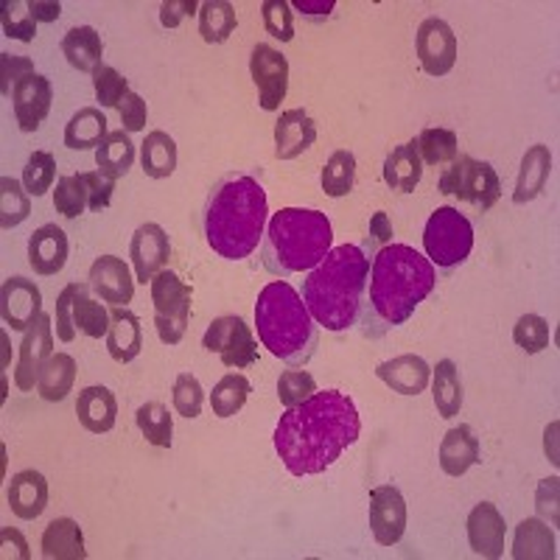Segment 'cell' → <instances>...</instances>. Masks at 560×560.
<instances>
[{
  "mask_svg": "<svg viewBox=\"0 0 560 560\" xmlns=\"http://www.w3.org/2000/svg\"><path fill=\"white\" fill-rule=\"evenodd\" d=\"M362 434V420L353 398L339 389L314 393L298 407L280 415L275 427V452L294 477L328 471L345 448Z\"/></svg>",
  "mask_w": 560,
  "mask_h": 560,
  "instance_id": "obj_1",
  "label": "cell"
},
{
  "mask_svg": "<svg viewBox=\"0 0 560 560\" xmlns=\"http://www.w3.org/2000/svg\"><path fill=\"white\" fill-rule=\"evenodd\" d=\"M434 287L438 269L427 255H420L409 244H387L370 261L368 294L357 328L362 337L382 339L387 331L407 323Z\"/></svg>",
  "mask_w": 560,
  "mask_h": 560,
  "instance_id": "obj_2",
  "label": "cell"
},
{
  "mask_svg": "<svg viewBox=\"0 0 560 560\" xmlns=\"http://www.w3.org/2000/svg\"><path fill=\"white\" fill-rule=\"evenodd\" d=\"M267 191L247 172H230L213 183L205 197V242L228 261H244L267 233Z\"/></svg>",
  "mask_w": 560,
  "mask_h": 560,
  "instance_id": "obj_3",
  "label": "cell"
},
{
  "mask_svg": "<svg viewBox=\"0 0 560 560\" xmlns=\"http://www.w3.org/2000/svg\"><path fill=\"white\" fill-rule=\"evenodd\" d=\"M370 280V258L357 244L331 247L303 280V303L325 331L357 328Z\"/></svg>",
  "mask_w": 560,
  "mask_h": 560,
  "instance_id": "obj_4",
  "label": "cell"
},
{
  "mask_svg": "<svg viewBox=\"0 0 560 560\" xmlns=\"http://www.w3.org/2000/svg\"><path fill=\"white\" fill-rule=\"evenodd\" d=\"M255 328L264 348L280 362L303 368L319 348V325L287 280H272L255 303Z\"/></svg>",
  "mask_w": 560,
  "mask_h": 560,
  "instance_id": "obj_5",
  "label": "cell"
},
{
  "mask_svg": "<svg viewBox=\"0 0 560 560\" xmlns=\"http://www.w3.org/2000/svg\"><path fill=\"white\" fill-rule=\"evenodd\" d=\"M334 228L323 210L280 208L267 224L261 242V264L269 275L287 278L312 272L331 253Z\"/></svg>",
  "mask_w": 560,
  "mask_h": 560,
  "instance_id": "obj_6",
  "label": "cell"
},
{
  "mask_svg": "<svg viewBox=\"0 0 560 560\" xmlns=\"http://www.w3.org/2000/svg\"><path fill=\"white\" fill-rule=\"evenodd\" d=\"M423 249L432 267H438L440 272H454L471 255L474 224L457 208L443 205L434 210L423 228Z\"/></svg>",
  "mask_w": 560,
  "mask_h": 560,
  "instance_id": "obj_7",
  "label": "cell"
},
{
  "mask_svg": "<svg viewBox=\"0 0 560 560\" xmlns=\"http://www.w3.org/2000/svg\"><path fill=\"white\" fill-rule=\"evenodd\" d=\"M440 194L457 197L463 202L474 205L477 210H490L502 197V185H499L497 168L490 166L488 160H474L468 154H457L438 177Z\"/></svg>",
  "mask_w": 560,
  "mask_h": 560,
  "instance_id": "obj_8",
  "label": "cell"
},
{
  "mask_svg": "<svg viewBox=\"0 0 560 560\" xmlns=\"http://www.w3.org/2000/svg\"><path fill=\"white\" fill-rule=\"evenodd\" d=\"M152 303H154V328L163 345H179L188 319H191V287L172 269H163L152 278Z\"/></svg>",
  "mask_w": 560,
  "mask_h": 560,
  "instance_id": "obj_9",
  "label": "cell"
},
{
  "mask_svg": "<svg viewBox=\"0 0 560 560\" xmlns=\"http://www.w3.org/2000/svg\"><path fill=\"white\" fill-rule=\"evenodd\" d=\"M202 348L208 353H217L224 368L233 370L249 368L258 359V342L253 337V328L236 314L213 319L202 337Z\"/></svg>",
  "mask_w": 560,
  "mask_h": 560,
  "instance_id": "obj_10",
  "label": "cell"
},
{
  "mask_svg": "<svg viewBox=\"0 0 560 560\" xmlns=\"http://www.w3.org/2000/svg\"><path fill=\"white\" fill-rule=\"evenodd\" d=\"M457 34L452 32L446 20L427 18L415 34V54H418L420 68L434 79L452 73V68L457 65Z\"/></svg>",
  "mask_w": 560,
  "mask_h": 560,
  "instance_id": "obj_11",
  "label": "cell"
},
{
  "mask_svg": "<svg viewBox=\"0 0 560 560\" xmlns=\"http://www.w3.org/2000/svg\"><path fill=\"white\" fill-rule=\"evenodd\" d=\"M249 73L258 88V104L272 113L289 93V62L287 57L267 43H258L249 54Z\"/></svg>",
  "mask_w": 560,
  "mask_h": 560,
  "instance_id": "obj_12",
  "label": "cell"
},
{
  "mask_svg": "<svg viewBox=\"0 0 560 560\" xmlns=\"http://www.w3.org/2000/svg\"><path fill=\"white\" fill-rule=\"evenodd\" d=\"M54 317L51 314H39L37 323L32 325L20 342V359L18 370H14V384L23 393H32L34 384H39L43 376V368L48 364V359L54 357Z\"/></svg>",
  "mask_w": 560,
  "mask_h": 560,
  "instance_id": "obj_13",
  "label": "cell"
},
{
  "mask_svg": "<svg viewBox=\"0 0 560 560\" xmlns=\"http://www.w3.org/2000/svg\"><path fill=\"white\" fill-rule=\"evenodd\" d=\"M370 529L382 547H395L407 533V502L395 485L370 490Z\"/></svg>",
  "mask_w": 560,
  "mask_h": 560,
  "instance_id": "obj_14",
  "label": "cell"
},
{
  "mask_svg": "<svg viewBox=\"0 0 560 560\" xmlns=\"http://www.w3.org/2000/svg\"><path fill=\"white\" fill-rule=\"evenodd\" d=\"M0 314L12 331H28L43 314V292L34 280L14 275L0 287Z\"/></svg>",
  "mask_w": 560,
  "mask_h": 560,
  "instance_id": "obj_15",
  "label": "cell"
},
{
  "mask_svg": "<svg viewBox=\"0 0 560 560\" xmlns=\"http://www.w3.org/2000/svg\"><path fill=\"white\" fill-rule=\"evenodd\" d=\"M129 258H132L135 267V280L138 283H152V278L158 272H163L172 258V242H168V233L160 224L147 222L135 230L132 242H129Z\"/></svg>",
  "mask_w": 560,
  "mask_h": 560,
  "instance_id": "obj_16",
  "label": "cell"
},
{
  "mask_svg": "<svg viewBox=\"0 0 560 560\" xmlns=\"http://www.w3.org/2000/svg\"><path fill=\"white\" fill-rule=\"evenodd\" d=\"M90 289L109 306H127L135 298V278L129 264L118 255H98L90 267Z\"/></svg>",
  "mask_w": 560,
  "mask_h": 560,
  "instance_id": "obj_17",
  "label": "cell"
},
{
  "mask_svg": "<svg viewBox=\"0 0 560 560\" xmlns=\"http://www.w3.org/2000/svg\"><path fill=\"white\" fill-rule=\"evenodd\" d=\"M51 82H48L43 73H32V77L23 79L12 93V107L14 118H18V127L23 129V132H37L39 124H43L45 118H48V113H51Z\"/></svg>",
  "mask_w": 560,
  "mask_h": 560,
  "instance_id": "obj_18",
  "label": "cell"
},
{
  "mask_svg": "<svg viewBox=\"0 0 560 560\" xmlns=\"http://www.w3.org/2000/svg\"><path fill=\"white\" fill-rule=\"evenodd\" d=\"M468 544L477 555L482 558H502L504 555V535H508V524H504V516L499 513L497 504L482 502L468 513Z\"/></svg>",
  "mask_w": 560,
  "mask_h": 560,
  "instance_id": "obj_19",
  "label": "cell"
},
{
  "mask_svg": "<svg viewBox=\"0 0 560 560\" xmlns=\"http://www.w3.org/2000/svg\"><path fill=\"white\" fill-rule=\"evenodd\" d=\"M317 140V121L306 109H287L275 124V158L294 160L314 147Z\"/></svg>",
  "mask_w": 560,
  "mask_h": 560,
  "instance_id": "obj_20",
  "label": "cell"
},
{
  "mask_svg": "<svg viewBox=\"0 0 560 560\" xmlns=\"http://www.w3.org/2000/svg\"><path fill=\"white\" fill-rule=\"evenodd\" d=\"M70 242L57 224H43L28 238V264L37 275H57L68 264Z\"/></svg>",
  "mask_w": 560,
  "mask_h": 560,
  "instance_id": "obj_21",
  "label": "cell"
},
{
  "mask_svg": "<svg viewBox=\"0 0 560 560\" xmlns=\"http://www.w3.org/2000/svg\"><path fill=\"white\" fill-rule=\"evenodd\" d=\"M376 376L387 384L393 393L398 395H420L432 382V368L427 359L415 357V353H404L389 362H382L376 368Z\"/></svg>",
  "mask_w": 560,
  "mask_h": 560,
  "instance_id": "obj_22",
  "label": "cell"
},
{
  "mask_svg": "<svg viewBox=\"0 0 560 560\" xmlns=\"http://www.w3.org/2000/svg\"><path fill=\"white\" fill-rule=\"evenodd\" d=\"M7 499L14 516L23 518V522H34L48 508V479L34 468L14 474Z\"/></svg>",
  "mask_w": 560,
  "mask_h": 560,
  "instance_id": "obj_23",
  "label": "cell"
},
{
  "mask_svg": "<svg viewBox=\"0 0 560 560\" xmlns=\"http://www.w3.org/2000/svg\"><path fill=\"white\" fill-rule=\"evenodd\" d=\"M479 452H482V448H479L477 432H474L468 423H459V427L448 429L443 443H440V468H443L448 477H463L468 468L482 463V459H479Z\"/></svg>",
  "mask_w": 560,
  "mask_h": 560,
  "instance_id": "obj_24",
  "label": "cell"
},
{
  "mask_svg": "<svg viewBox=\"0 0 560 560\" xmlns=\"http://www.w3.org/2000/svg\"><path fill=\"white\" fill-rule=\"evenodd\" d=\"M104 339H107L109 357L118 364H129L143 350V328H140V319L127 306H115L109 312V331Z\"/></svg>",
  "mask_w": 560,
  "mask_h": 560,
  "instance_id": "obj_25",
  "label": "cell"
},
{
  "mask_svg": "<svg viewBox=\"0 0 560 560\" xmlns=\"http://www.w3.org/2000/svg\"><path fill=\"white\" fill-rule=\"evenodd\" d=\"M552 174V154L549 147L544 143H535L527 149V154L522 158V168H518L516 191H513V202L527 205L533 199H538L547 188V179Z\"/></svg>",
  "mask_w": 560,
  "mask_h": 560,
  "instance_id": "obj_26",
  "label": "cell"
},
{
  "mask_svg": "<svg viewBox=\"0 0 560 560\" xmlns=\"http://www.w3.org/2000/svg\"><path fill=\"white\" fill-rule=\"evenodd\" d=\"M79 423L90 434H107L115 429L118 420V401H115L113 389L107 387H88L79 393L77 401Z\"/></svg>",
  "mask_w": 560,
  "mask_h": 560,
  "instance_id": "obj_27",
  "label": "cell"
},
{
  "mask_svg": "<svg viewBox=\"0 0 560 560\" xmlns=\"http://www.w3.org/2000/svg\"><path fill=\"white\" fill-rule=\"evenodd\" d=\"M382 177L393 191L415 194V188L420 185V177H423V160L418 154V140L401 143V147H395L387 154Z\"/></svg>",
  "mask_w": 560,
  "mask_h": 560,
  "instance_id": "obj_28",
  "label": "cell"
},
{
  "mask_svg": "<svg viewBox=\"0 0 560 560\" xmlns=\"http://www.w3.org/2000/svg\"><path fill=\"white\" fill-rule=\"evenodd\" d=\"M62 54L70 68L82 70V73H96L104 65L102 34L93 26L70 28L62 37Z\"/></svg>",
  "mask_w": 560,
  "mask_h": 560,
  "instance_id": "obj_29",
  "label": "cell"
},
{
  "mask_svg": "<svg viewBox=\"0 0 560 560\" xmlns=\"http://www.w3.org/2000/svg\"><path fill=\"white\" fill-rule=\"evenodd\" d=\"M43 555L48 560H84V535L73 518H54L43 533Z\"/></svg>",
  "mask_w": 560,
  "mask_h": 560,
  "instance_id": "obj_30",
  "label": "cell"
},
{
  "mask_svg": "<svg viewBox=\"0 0 560 560\" xmlns=\"http://www.w3.org/2000/svg\"><path fill=\"white\" fill-rule=\"evenodd\" d=\"M432 398L440 418H457L463 409V382H459V368L452 359H440L438 368H432Z\"/></svg>",
  "mask_w": 560,
  "mask_h": 560,
  "instance_id": "obj_31",
  "label": "cell"
},
{
  "mask_svg": "<svg viewBox=\"0 0 560 560\" xmlns=\"http://www.w3.org/2000/svg\"><path fill=\"white\" fill-rule=\"evenodd\" d=\"M140 166L143 174L152 179L172 177L177 168V140L163 129H154L147 135V140L140 143Z\"/></svg>",
  "mask_w": 560,
  "mask_h": 560,
  "instance_id": "obj_32",
  "label": "cell"
},
{
  "mask_svg": "<svg viewBox=\"0 0 560 560\" xmlns=\"http://www.w3.org/2000/svg\"><path fill=\"white\" fill-rule=\"evenodd\" d=\"M513 558L516 560H555V533L541 518H524L513 538Z\"/></svg>",
  "mask_w": 560,
  "mask_h": 560,
  "instance_id": "obj_33",
  "label": "cell"
},
{
  "mask_svg": "<svg viewBox=\"0 0 560 560\" xmlns=\"http://www.w3.org/2000/svg\"><path fill=\"white\" fill-rule=\"evenodd\" d=\"M107 135V115L98 107H82L65 127V147L73 152L98 149Z\"/></svg>",
  "mask_w": 560,
  "mask_h": 560,
  "instance_id": "obj_34",
  "label": "cell"
},
{
  "mask_svg": "<svg viewBox=\"0 0 560 560\" xmlns=\"http://www.w3.org/2000/svg\"><path fill=\"white\" fill-rule=\"evenodd\" d=\"M73 382H77V359L68 357V353H54L48 359V364L43 368L37 393L43 401L59 404L68 398V393L73 389Z\"/></svg>",
  "mask_w": 560,
  "mask_h": 560,
  "instance_id": "obj_35",
  "label": "cell"
},
{
  "mask_svg": "<svg viewBox=\"0 0 560 560\" xmlns=\"http://www.w3.org/2000/svg\"><path fill=\"white\" fill-rule=\"evenodd\" d=\"M135 163V143L129 138V132L118 129V132H109L102 140V147L96 149V166L98 172L107 174L113 179L127 177L129 168Z\"/></svg>",
  "mask_w": 560,
  "mask_h": 560,
  "instance_id": "obj_36",
  "label": "cell"
},
{
  "mask_svg": "<svg viewBox=\"0 0 560 560\" xmlns=\"http://www.w3.org/2000/svg\"><path fill=\"white\" fill-rule=\"evenodd\" d=\"M236 32V7L228 0H205L199 7V34L208 45L228 43Z\"/></svg>",
  "mask_w": 560,
  "mask_h": 560,
  "instance_id": "obj_37",
  "label": "cell"
},
{
  "mask_svg": "<svg viewBox=\"0 0 560 560\" xmlns=\"http://www.w3.org/2000/svg\"><path fill=\"white\" fill-rule=\"evenodd\" d=\"M319 185L331 199L348 197L357 185V154L348 152V149H337L319 174Z\"/></svg>",
  "mask_w": 560,
  "mask_h": 560,
  "instance_id": "obj_38",
  "label": "cell"
},
{
  "mask_svg": "<svg viewBox=\"0 0 560 560\" xmlns=\"http://www.w3.org/2000/svg\"><path fill=\"white\" fill-rule=\"evenodd\" d=\"M135 423H138L140 434L147 438V443L158 448H172L174 443V420L166 404L147 401L135 412Z\"/></svg>",
  "mask_w": 560,
  "mask_h": 560,
  "instance_id": "obj_39",
  "label": "cell"
},
{
  "mask_svg": "<svg viewBox=\"0 0 560 560\" xmlns=\"http://www.w3.org/2000/svg\"><path fill=\"white\" fill-rule=\"evenodd\" d=\"M73 323H77V331L90 339H102L109 331V312L98 300L90 298V283H82V280H79V292L73 300Z\"/></svg>",
  "mask_w": 560,
  "mask_h": 560,
  "instance_id": "obj_40",
  "label": "cell"
},
{
  "mask_svg": "<svg viewBox=\"0 0 560 560\" xmlns=\"http://www.w3.org/2000/svg\"><path fill=\"white\" fill-rule=\"evenodd\" d=\"M418 154L423 160V166H448L452 160H457L459 154V140L457 132L452 129H440V127H429L420 132L418 138Z\"/></svg>",
  "mask_w": 560,
  "mask_h": 560,
  "instance_id": "obj_41",
  "label": "cell"
},
{
  "mask_svg": "<svg viewBox=\"0 0 560 560\" xmlns=\"http://www.w3.org/2000/svg\"><path fill=\"white\" fill-rule=\"evenodd\" d=\"M249 393H253V384H249L247 378L238 376V373H228L224 378H219V384L213 387V393H210L213 415L222 420L238 415L244 409V404H247Z\"/></svg>",
  "mask_w": 560,
  "mask_h": 560,
  "instance_id": "obj_42",
  "label": "cell"
},
{
  "mask_svg": "<svg viewBox=\"0 0 560 560\" xmlns=\"http://www.w3.org/2000/svg\"><path fill=\"white\" fill-rule=\"evenodd\" d=\"M32 194L26 191V185L14 177L0 179V224L3 230H12L23 224L32 213Z\"/></svg>",
  "mask_w": 560,
  "mask_h": 560,
  "instance_id": "obj_43",
  "label": "cell"
},
{
  "mask_svg": "<svg viewBox=\"0 0 560 560\" xmlns=\"http://www.w3.org/2000/svg\"><path fill=\"white\" fill-rule=\"evenodd\" d=\"M54 208L65 219H79L90 208L88 185L82 174H68L57 179V191H54Z\"/></svg>",
  "mask_w": 560,
  "mask_h": 560,
  "instance_id": "obj_44",
  "label": "cell"
},
{
  "mask_svg": "<svg viewBox=\"0 0 560 560\" xmlns=\"http://www.w3.org/2000/svg\"><path fill=\"white\" fill-rule=\"evenodd\" d=\"M0 20H3V34L18 43H32L37 37V20L32 9L23 0H3L0 7Z\"/></svg>",
  "mask_w": 560,
  "mask_h": 560,
  "instance_id": "obj_45",
  "label": "cell"
},
{
  "mask_svg": "<svg viewBox=\"0 0 560 560\" xmlns=\"http://www.w3.org/2000/svg\"><path fill=\"white\" fill-rule=\"evenodd\" d=\"M54 179H57V158L51 152H34L23 168V185L32 197H43L51 191Z\"/></svg>",
  "mask_w": 560,
  "mask_h": 560,
  "instance_id": "obj_46",
  "label": "cell"
},
{
  "mask_svg": "<svg viewBox=\"0 0 560 560\" xmlns=\"http://www.w3.org/2000/svg\"><path fill=\"white\" fill-rule=\"evenodd\" d=\"M549 339H552L549 323L544 317H538V314H524V317H518L516 328H513V342H516L524 353H529V357L547 350Z\"/></svg>",
  "mask_w": 560,
  "mask_h": 560,
  "instance_id": "obj_47",
  "label": "cell"
},
{
  "mask_svg": "<svg viewBox=\"0 0 560 560\" xmlns=\"http://www.w3.org/2000/svg\"><path fill=\"white\" fill-rule=\"evenodd\" d=\"M314 393H317V382H314V376L306 373V370H287V373H280L278 398L287 409L298 407L306 398H312Z\"/></svg>",
  "mask_w": 560,
  "mask_h": 560,
  "instance_id": "obj_48",
  "label": "cell"
},
{
  "mask_svg": "<svg viewBox=\"0 0 560 560\" xmlns=\"http://www.w3.org/2000/svg\"><path fill=\"white\" fill-rule=\"evenodd\" d=\"M172 401H174V409H177L183 418H188V420L199 418V412H202V404H205V389L194 373H179L177 382H174Z\"/></svg>",
  "mask_w": 560,
  "mask_h": 560,
  "instance_id": "obj_49",
  "label": "cell"
},
{
  "mask_svg": "<svg viewBox=\"0 0 560 560\" xmlns=\"http://www.w3.org/2000/svg\"><path fill=\"white\" fill-rule=\"evenodd\" d=\"M93 90H96V98L102 107H118L121 98L129 93V82L109 65H102V68L93 73Z\"/></svg>",
  "mask_w": 560,
  "mask_h": 560,
  "instance_id": "obj_50",
  "label": "cell"
},
{
  "mask_svg": "<svg viewBox=\"0 0 560 560\" xmlns=\"http://www.w3.org/2000/svg\"><path fill=\"white\" fill-rule=\"evenodd\" d=\"M261 18L267 34H272L280 43H292L294 39V23H292V7L287 0H264Z\"/></svg>",
  "mask_w": 560,
  "mask_h": 560,
  "instance_id": "obj_51",
  "label": "cell"
},
{
  "mask_svg": "<svg viewBox=\"0 0 560 560\" xmlns=\"http://www.w3.org/2000/svg\"><path fill=\"white\" fill-rule=\"evenodd\" d=\"M37 73L34 62L28 57H12V54H0V93L12 96L14 88L26 77Z\"/></svg>",
  "mask_w": 560,
  "mask_h": 560,
  "instance_id": "obj_52",
  "label": "cell"
},
{
  "mask_svg": "<svg viewBox=\"0 0 560 560\" xmlns=\"http://www.w3.org/2000/svg\"><path fill=\"white\" fill-rule=\"evenodd\" d=\"M77 292H79V280H73V283H68V287L62 289V292L57 294V337L62 339V342H73L77 339V323H73V300H77Z\"/></svg>",
  "mask_w": 560,
  "mask_h": 560,
  "instance_id": "obj_53",
  "label": "cell"
},
{
  "mask_svg": "<svg viewBox=\"0 0 560 560\" xmlns=\"http://www.w3.org/2000/svg\"><path fill=\"white\" fill-rule=\"evenodd\" d=\"M118 113H121V124H124V132H143L147 129V121H149V107L147 102L138 96V93H132L129 90L127 96L121 98V104H118Z\"/></svg>",
  "mask_w": 560,
  "mask_h": 560,
  "instance_id": "obj_54",
  "label": "cell"
},
{
  "mask_svg": "<svg viewBox=\"0 0 560 560\" xmlns=\"http://www.w3.org/2000/svg\"><path fill=\"white\" fill-rule=\"evenodd\" d=\"M393 236H395V230H393V222H389V217L384 213V210H376V213H373V219H370L368 238H364V244H362L364 255H368V258H373L378 249L387 247V244H393Z\"/></svg>",
  "mask_w": 560,
  "mask_h": 560,
  "instance_id": "obj_55",
  "label": "cell"
},
{
  "mask_svg": "<svg viewBox=\"0 0 560 560\" xmlns=\"http://www.w3.org/2000/svg\"><path fill=\"white\" fill-rule=\"evenodd\" d=\"M82 177H84V185H88L90 210L109 208V199H113V191H115V179L102 172H84Z\"/></svg>",
  "mask_w": 560,
  "mask_h": 560,
  "instance_id": "obj_56",
  "label": "cell"
},
{
  "mask_svg": "<svg viewBox=\"0 0 560 560\" xmlns=\"http://www.w3.org/2000/svg\"><path fill=\"white\" fill-rule=\"evenodd\" d=\"M191 14H199L197 0H163L160 3V23H163V28H177Z\"/></svg>",
  "mask_w": 560,
  "mask_h": 560,
  "instance_id": "obj_57",
  "label": "cell"
},
{
  "mask_svg": "<svg viewBox=\"0 0 560 560\" xmlns=\"http://www.w3.org/2000/svg\"><path fill=\"white\" fill-rule=\"evenodd\" d=\"M289 7H294L303 18L314 20V23H323V20L331 18L337 3L334 0H317V3H312V0H298V3H289Z\"/></svg>",
  "mask_w": 560,
  "mask_h": 560,
  "instance_id": "obj_58",
  "label": "cell"
},
{
  "mask_svg": "<svg viewBox=\"0 0 560 560\" xmlns=\"http://www.w3.org/2000/svg\"><path fill=\"white\" fill-rule=\"evenodd\" d=\"M28 9H32L34 20H43V23H54L62 14V3H57V0H32Z\"/></svg>",
  "mask_w": 560,
  "mask_h": 560,
  "instance_id": "obj_59",
  "label": "cell"
},
{
  "mask_svg": "<svg viewBox=\"0 0 560 560\" xmlns=\"http://www.w3.org/2000/svg\"><path fill=\"white\" fill-rule=\"evenodd\" d=\"M0 541H3V547H12L18 558H23V560L28 558V544H26V538L18 533V529H9V527L3 529V533H0Z\"/></svg>",
  "mask_w": 560,
  "mask_h": 560,
  "instance_id": "obj_60",
  "label": "cell"
}]
</instances>
